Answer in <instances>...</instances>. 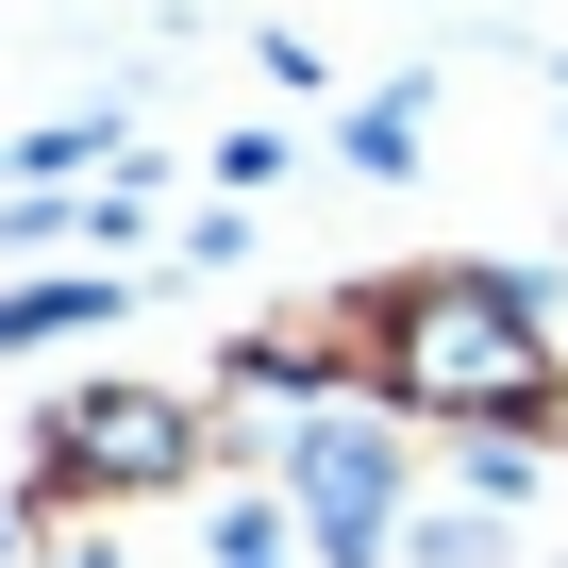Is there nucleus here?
I'll return each instance as SVG.
<instances>
[{
	"label": "nucleus",
	"instance_id": "1",
	"mask_svg": "<svg viewBox=\"0 0 568 568\" xmlns=\"http://www.w3.org/2000/svg\"><path fill=\"white\" fill-rule=\"evenodd\" d=\"M352 335H368V402L418 435H568V335L501 251H418L352 284Z\"/></svg>",
	"mask_w": 568,
	"mask_h": 568
},
{
	"label": "nucleus",
	"instance_id": "2",
	"mask_svg": "<svg viewBox=\"0 0 568 568\" xmlns=\"http://www.w3.org/2000/svg\"><path fill=\"white\" fill-rule=\"evenodd\" d=\"M217 452H234V435H217L201 385H68V402L34 418V452H18V501H34V535H84V518H118V501H184Z\"/></svg>",
	"mask_w": 568,
	"mask_h": 568
},
{
	"label": "nucleus",
	"instance_id": "3",
	"mask_svg": "<svg viewBox=\"0 0 568 568\" xmlns=\"http://www.w3.org/2000/svg\"><path fill=\"white\" fill-rule=\"evenodd\" d=\"M118 302H134V284H101V267H34V284H0V352H51V335H84Z\"/></svg>",
	"mask_w": 568,
	"mask_h": 568
},
{
	"label": "nucleus",
	"instance_id": "4",
	"mask_svg": "<svg viewBox=\"0 0 568 568\" xmlns=\"http://www.w3.org/2000/svg\"><path fill=\"white\" fill-rule=\"evenodd\" d=\"M418 118H435V84H368V101L335 118V151H352L368 184H402V168H418Z\"/></svg>",
	"mask_w": 568,
	"mask_h": 568
},
{
	"label": "nucleus",
	"instance_id": "5",
	"mask_svg": "<svg viewBox=\"0 0 568 568\" xmlns=\"http://www.w3.org/2000/svg\"><path fill=\"white\" fill-rule=\"evenodd\" d=\"M284 168H302V134H267V118H234V134L201 151V184H217V201H267Z\"/></svg>",
	"mask_w": 568,
	"mask_h": 568
},
{
	"label": "nucleus",
	"instance_id": "6",
	"mask_svg": "<svg viewBox=\"0 0 568 568\" xmlns=\"http://www.w3.org/2000/svg\"><path fill=\"white\" fill-rule=\"evenodd\" d=\"M18 535H34V501H0V551H18Z\"/></svg>",
	"mask_w": 568,
	"mask_h": 568
},
{
	"label": "nucleus",
	"instance_id": "7",
	"mask_svg": "<svg viewBox=\"0 0 568 568\" xmlns=\"http://www.w3.org/2000/svg\"><path fill=\"white\" fill-rule=\"evenodd\" d=\"M551 84H568V68H551Z\"/></svg>",
	"mask_w": 568,
	"mask_h": 568
}]
</instances>
